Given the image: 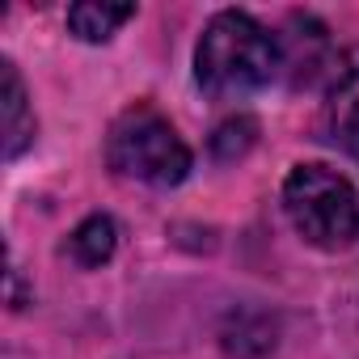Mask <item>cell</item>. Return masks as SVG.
Segmentation results:
<instances>
[{
  "instance_id": "obj_1",
  "label": "cell",
  "mask_w": 359,
  "mask_h": 359,
  "mask_svg": "<svg viewBox=\"0 0 359 359\" xmlns=\"http://www.w3.org/2000/svg\"><path fill=\"white\" fill-rule=\"evenodd\" d=\"M283 68L279 39L250 13L224 9L208 22L195 51V81L212 97H245L266 89Z\"/></svg>"
},
{
  "instance_id": "obj_2",
  "label": "cell",
  "mask_w": 359,
  "mask_h": 359,
  "mask_svg": "<svg viewBox=\"0 0 359 359\" xmlns=\"http://www.w3.org/2000/svg\"><path fill=\"white\" fill-rule=\"evenodd\" d=\"M283 212L292 229L317 250H346L359 237V195L325 165H296L283 182Z\"/></svg>"
},
{
  "instance_id": "obj_3",
  "label": "cell",
  "mask_w": 359,
  "mask_h": 359,
  "mask_svg": "<svg viewBox=\"0 0 359 359\" xmlns=\"http://www.w3.org/2000/svg\"><path fill=\"white\" fill-rule=\"evenodd\" d=\"M106 161L114 173L144 187H177L191 173V148L152 106H131L114 118L106 135Z\"/></svg>"
},
{
  "instance_id": "obj_4",
  "label": "cell",
  "mask_w": 359,
  "mask_h": 359,
  "mask_svg": "<svg viewBox=\"0 0 359 359\" xmlns=\"http://www.w3.org/2000/svg\"><path fill=\"white\" fill-rule=\"evenodd\" d=\"M325 135L359 161V47L346 51L330 68V93H325Z\"/></svg>"
},
{
  "instance_id": "obj_5",
  "label": "cell",
  "mask_w": 359,
  "mask_h": 359,
  "mask_svg": "<svg viewBox=\"0 0 359 359\" xmlns=\"http://www.w3.org/2000/svg\"><path fill=\"white\" fill-rule=\"evenodd\" d=\"M0 118H5V156L13 161L34 144V114L26 102V85L9 60L0 64Z\"/></svg>"
},
{
  "instance_id": "obj_6",
  "label": "cell",
  "mask_w": 359,
  "mask_h": 359,
  "mask_svg": "<svg viewBox=\"0 0 359 359\" xmlns=\"http://www.w3.org/2000/svg\"><path fill=\"white\" fill-rule=\"evenodd\" d=\"M283 47V68H292L296 85L309 81L321 64V51H325V26L313 22V18H292V34L279 43Z\"/></svg>"
},
{
  "instance_id": "obj_7",
  "label": "cell",
  "mask_w": 359,
  "mask_h": 359,
  "mask_svg": "<svg viewBox=\"0 0 359 359\" xmlns=\"http://www.w3.org/2000/svg\"><path fill=\"white\" fill-rule=\"evenodd\" d=\"M131 18H135V5H97V0H85V5L68 9V30L81 43H106Z\"/></svg>"
},
{
  "instance_id": "obj_8",
  "label": "cell",
  "mask_w": 359,
  "mask_h": 359,
  "mask_svg": "<svg viewBox=\"0 0 359 359\" xmlns=\"http://www.w3.org/2000/svg\"><path fill=\"white\" fill-rule=\"evenodd\" d=\"M114 245H118V233H114V220H110V216H89L85 224H76V233H72V241H68V250H72V258H76L81 266H102V262H110Z\"/></svg>"
},
{
  "instance_id": "obj_9",
  "label": "cell",
  "mask_w": 359,
  "mask_h": 359,
  "mask_svg": "<svg viewBox=\"0 0 359 359\" xmlns=\"http://www.w3.org/2000/svg\"><path fill=\"white\" fill-rule=\"evenodd\" d=\"M254 135H258V123L245 118V114L220 123L216 135H212V152H216V161H237V156H245V152L254 148Z\"/></svg>"
}]
</instances>
